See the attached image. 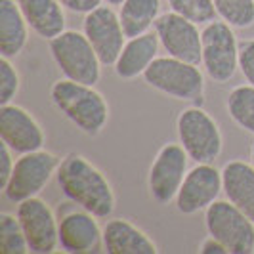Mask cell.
Wrapping results in <instances>:
<instances>
[{
	"mask_svg": "<svg viewBox=\"0 0 254 254\" xmlns=\"http://www.w3.org/2000/svg\"><path fill=\"white\" fill-rule=\"evenodd\" d=\"M29 23L15 0H0V56L15 60L29 42Z\"/></svg>",
	"mask_w": 254,
	"mask_h": 254,
	"instance_id": "ffe728a7",
	"label": "cell"
},
{
	"mask_svg": "<svg viewBox=\"0 0 254 254\" xmlns=\"http://www.w3.org/2000/svg\"><path fill=\"white\" fill-rule=\"evenodd\" d=\"M58 186L73 204L88 210L100 220L111 218L117 197L111 182L94 163L80 153H69L58 168Z\"/></svg>",
	"mask_w": 254,
	"mask_h": 254,
	"instance_id": "6da1fadb",
	"label": "cell"
},
{
	"mask_svg": "<svg viewBox=\"0 0 254 254\" xmlns=\"http://www.w3.org/2000/svg\"><path fill=\"white\" fill-rule=\"evenodd\" d=\"M224 195L254 222V165L241 159L229 161L222 168Z\"/></svg>",
	"mask_w": 254,
	"mask_h": 254,
	"instance_id": "ac0fdd59",
	"label": "cell"
},
{
	"mask_svg": "<svg viewBox=\"0 0 254 254\" xmlns=\"http://www.w3.org/2000/svg\"><path fill=\"white\" fill-rule=\"evenodd\" d=\"M161 15V0H125L119 6V19L127 38L149 33Z\"/></svg>",
	"mask_w": 254,
	"mask_h": 254,
	"instance_id": "44dd1931",
	"label": "cell"
},
{
	"mask_svg": "<svg viewBox=\"0 0 254 254\" xmlns=\"http://www.w3.org/2000/svg\"><path fill=\"white\" fill-rule=\"evenodd\" d=\"M239 71L243 78L254 86V38L239 42Z\"/></svg>",
	"mask_w": 254,
	"mask_h": 254,
	"instance_id": "4316f807",
	"label": "cell"
},
{
	"mask_svg": "<svg viewBox=\"0 0 254 254\" xmlns=\"http://www.w3.org/2000/svg\"><path fill=\"white\" fill-rule=\"evenodd\" d=\"M50 56L60 73L76 82L96 86L102 78V62L82 31L65 29L62 35L48 40Z\"/></svg>",
	"mask_w": 254,
	"mask_h": 254,
	"instance_id": "277c9868",
	"label": "cell"
},
{
	"mask_svg": "<svg viewBox=\"0 0 254 254\" xmlns=\"http://www.w3.org/2000/svg\"><path fill=\"white\" fill-rule=\"evenodd\" d=\"M159 48L161 42L155 31L128 38L119 60L113 65L115 75L123 80H134L138 76H143L147 67L159 58Z\"/></svg>",
	"mask_w": 254,
	"mask_h": 254,
	"instance_id": "e0dca14e",
	"label": "cell"
},
{
	"mask_svg": "<svg viewBox=\"0 0 254 254\" xmlns=\"http://www.w3.org/2000/svg\"><path fill=\"white\" fill-rule=\"evenodd\" d=\"M105 4H109V6H121L125 0H103Z\"/></svg>",
	"mask_w": 254,
	"mask_h": 254,
	"instance_id": "4dcf8cb0",
	"label": "cell"
},
{
	"mask_svg": "<svg viewBox=\"0 0 254 254\" xmlns=\"http://www.w3.org/2000/svg\"><path fill=\"white\" fill-rule=\"evenodd\" d=\"M226 111L237 127L254 136V86L239 84L229 90L226 98Z\"/></svg>",
	"mask_w": 254,
	"mask_h": 254,
	"instance_id": "7402d4cb",
	"label": "cell"
},
{
	"mask_svg": "<svg viewBox=\"0 0 254 254\" xmlns=\"http://www.w3.org/2000/svg\"><path fill=\"white\" fill-rule=\"evenodd\" d=\"M220 19L233 29H249L254 25V0H212Z\"/></svg>",
	"mask_w": 254,
	"mask_h": 254,
	"instance_id": "cb8c5ba5",
	"label": "cell"
},
{
	"mask_svg": "<svg viewBox=\"0 0 254 254\" xmlns=\"http://www.w3.org/2000/svg\"><path fill=\"white\" fill-rule=\"evenodd\" d=\"M103 251L109 254H157V245L136 224L111 218L103 226Z\"/></svg>",
	"mask_w": 254,
	"mask_h": 254,
	"instance_id": "2e32d148",
	"label": "cell"
},
{
	"mask_svg": "<svg viewBox=\"0 0 254 254\" xmlns=\"http://www.w3.org/2000/svg\"><path fill=\"white\" fill-rule=\"evenodd\" d=\"M15 216L19 220L31 253L50 254L60 247V218L50 204L40 197H31L17 204Z\"/></svg>",
	"mask_w": 254,
	"mask_h": 254,
	"instance_id": "8fae6325",
	"label": "cell"
},
{
	"mask_svg": "<svg viewBox=\"0 0 254 254\" xmlns=\"http://www.w3.org/2000/svg\"><path fill=\"white\" fill-rule=\"evenodd\" d=\"M201 40V67L204 69V75L216 84L229 82L239 71V40L235 37L233 27L218 17L203 27Z\"/></svg>",
	"mask_w": 254,
	"mask_h": 254,
	"instance_id": "8992f818",
	"label": "cell"
},
{
	"mask_svg": "<svg viewBox=\"0 0 254 254\" xmlns=\"http://www.w3.org/2000/svg\"><path fill=\"white\" fill-rule=\"evenodd\" d=\"M82 33L94 46L103 67H113L128 40L119 13L109 4H102L84 15Z\"/></svg>",
	"mask_w": 254,
	"mask_h": 254,
	"instance_id": "7c38bea8",
	"label": "cell"
},
{
	"mask_svg": "<svg viewBox=\"0 0 254 254\" xmlns=\"http://www.w3.org/2000/svg\"><path fill=\"white\" fill-rule=\"evenodd\" d=\"M141 78L149 88L178 102L197 103L204 96V75L199 65L172 56L157 58Z\"/></svg>",
	"mask_w": 254,
	"mask_h": 254,
	"instance_id": "3957f363",
	"label": "cell"
},
{
	"mask_svg": "<svg viewBox=\"0 0 254 254\" xmlns=\"http://www.w3.org/2000/svg\"><path fill=\"white\" fill-rule=\"evenodd\" d=\"M166 2L172 12L195 21L197 25H206L218 17L212 0H166Z\"/></svg>",
	"mask_w": 254,
	"mask_h": 254,
	"instance_id": "d4e9b609",
	"label": "cell"
},
{
	"mask_svg": "<svg viewBox=\"0 0 254 254\" xmlns=\"http://www.w3.org/2000/svg\"><path fill=\"white\" fill-rule=\"evenodd\" d=\"M176 134L182 147L195 163H214L224 149L218 123L199 105L182 109L176 117Z\"/></svg>",
	"mask_w": 254,
	"mask_h": 254,
	"instance_id": "5b68a950",
	"label": "cell"
},
{
	"mask_svg": "<svg viewBox=\"0 0 254 254\" xmlns=\"http://www.w3.org/2000/svg\"><path fill=\"white\" fill-rule=\"evenodd\" d=\"M0 253L2 254H27L31 253L23 228L15 214L0 212Z\"/></svg>",
	"mask_w": 254,
	"mask_h": 254,
	"instance_id": "603a6c76",
	"label": "cell"
},
{
	"mask_svg": "<svg viewBox=\"0 0 254 254\" xmlns=\"http://www.w3.org/2000/svg\"><path fill=\"white\" fill-rule=\"evenodd\" d=\"M0 140L13 153L25 155L44 149L46 136L37 119L25 107L12 102L0 105Z\"/></svg>",
	"mask_w": 254,
	"mask_h": 254,
	"instance_id": "5bb4252c",
	"label": "cell"
},
{
	"mask_svg": "<svg viewBox=\"0 0 254 254\" xmlns=\"http://www.w3.org/2000/svg\"><path fill=\"white\" fill-rule=\"evenodd\" d=\"M21 86V78L10 58L0 56V105L12 103Z\"/></svg>",
	"mask_w": 254,
	"mask_h": 254,
	"instance_id": "484cf974",
	"label": "cell"
},
{
	"mask_svg": "<svg viewBox=\"0 0 254 254\" xmlns=\"http://www.w3.org/2000/svg\"><path fill=\"white\" fill-rule=\"evenodd\" d=\"M190 155L180 141H168L157 151L147 174V190L155 203L166 206L176 201L186 174L190 172Z\"/></svg>",
	"mask_w": 254,
	"mask_h": 254,
	"instance_id": "9c48e42d",
	"label": "cell"
},
{
	"mask_svg": "<svg viewBox=\"0 0 254 254\" xmlns=\"http://www.w3.org/2000/svg\"><path fill=\"white\" fill-rule=\"evenodd\" d=\"M100 218L84 208H73L60 218V247L69 254H90L103 251V228Z\"/></svg>",
	"mask_w": 254,
	"mask_h": 254,
	"instance_id": "9a60e30c",
	"label": "cell"
},
{
	"mask_svg": "<svg viewBox=\"0 0 254 254\" xmlns=\"http://www.w3.org/2000/svg\"><path fill=\"white\" fill-rule=\"evenodd\" d=\"M60 2L65 10L73 13H82V15H86L88 12L96 10L98 6L103 4V0H60Z\"/></svg>",
	"mask_w": 254,
	"mask_h": 254,
	"instance_id": "f1b7e54d",
	"label": "cell"
},
{
	"mask_svg": "<svg viewBox=\"0 0 254 254\" xmlns=\"http://www.w3.org/2000/svg\"><path fill=\"white\" fill-rule=\"evenodd\" d=\"M31 31L44 40H52L65 31V8L60 0H15Z\"/></svg>",
	"mask_w": 254,
	"mask_h": 254,
	"instance_id": "d6986e66",
	"label": "cell"
},
{
	"mask_svg": "<svg viewBox=\"0 0 254 254\" xmlns=\"http://www.w3.org/2000/svg\"><path fill=\"white\" fill-rule=\"evenodd\" d=\"M62 159L46 149H38L15 159V166L10 176V182L2 190L4 197L13 204H19L25 199L37 197L50 180L58 174Z\"/></svg>",
	"mask_w": 254,
	"mask_h": 254,
	"instance_id": "52a82bcc",
	"label": "cell"
},
{
	"mask_svg": "<svg viewBox=\"0 0 254 254\" xmlns=\"http://www.w3.org/2000/svg\"><path fill=\"white\" fill-rule=\"evenodd\" d=\"M204 228L226 245L229 254L254 253V222L228 199H218L204 210Z\"/></svg>",
	"mask_w": 254,
	"mask_h": 254,
	"instance_id": "ba28073f",
	"label": "cell"
},
{
	"mask_svg": "<svg viewBox=\"0 0 254 254\" xmlns=\"http://www.w3.org/2000/svg\"><path fill=\"white\" fill-rule=\"evenodd\" d=\"M13 166H15V159H13V151L2 143L0 147V190L6 188V184L10 182V176L13 172Z\"/></svg>",
	"mask_w": 254,
	"mask_h": 254,
	"instance_id": "83f0119b",
	"label": "cell"
},
{
	"mask_svg": "<svg viewBox=\"0 0 254 254\" xmlns=\"http://www.w3.org/2000/svg\"><path fill=\"white\" fill-rule=\"evenodd\" d=\"M161 46L168 52V56L178 58L188 64L201 65L203 60V40L201 31L195 21L180 15L176 12L161 13L153 25Z\"/></svg>",
	"mask_w": 254,
	"mask_h": 254,
	"instance_id": "30bf717a",
	"label": "cell"
},
{
	"mask_svg": "<svg viewBox=\"0 0 254 254\" xmlns=\"http://www.w3.org/2000/svg\"><path fill=\"white\" fill-rule=\"evenodd\" d=\"M220 193H224L222 170H218L212 163H197L186 174L174 204L180 214L193 216L204 212L214 201H218Z\"/></svg>",
	"mask_w": 254,
	"mask_h": 254,
	"instance_id": "4fadbf2b",
	"label": "cell"
},
{
	"mask_svg": "<svg viewBox=\"0 0 254 254\" xmlns=\"http://www.w3.org/2000/svg\"><path fill=\"white\" fill-rule=\"evenodd\" d=\"M199 253L201 254H229V251L226 249V245H224L222 241H218L216 237L208 235V237L201 243Z\"/></svg>",
	"mask_w": 254,
	"mask_h": 254,
	"instance_id": "f546056e",
	"label": "cell"
},
{
	"mask_svg": "<svg viewBox=\"0 0 254 254\" xmlns=\"http://www.w3.org/2000/svg\"><path fill=\"white\" fill-rule=\"evenodd\" d=\"M50 100L65 119L86 136H98L109 121V103L96 86L58 78L50 86Z\"/></svg>",
	"mask_w": 254,
	"mask_h": 254,
	"instance_id": "7a4b0ae2",
	"label": "cell"
},
{
	"mask_svg": "<svg viewBox=\"0 0 254 254\" xmlns=\"http://www.w3.org/2000/svg\"><path fill=\"white\" fill-rule=\"evenodd\" d=\"M251 163L254 165V143H253V147H251Z\"/></svg>",
	"mask_w": 254,
	"mask_h": 254,
	"instance_id": "1f68e13d",
	"label": "cell"
}]
</instances>
